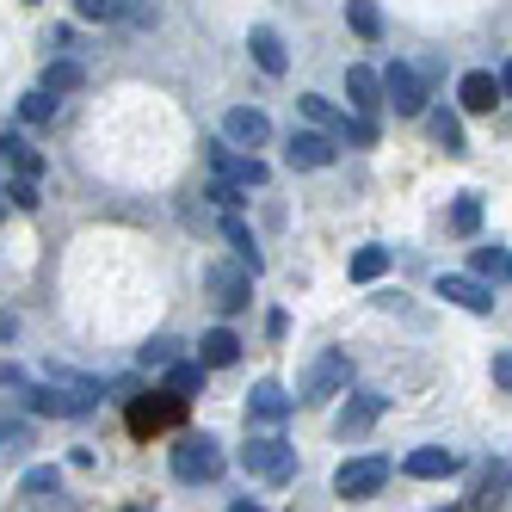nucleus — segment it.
I'll return each instance as SVG.
<instances>
[{"instance_id":"obj_31","label":"nucleus","mask_w":512,"mask_h":512,"mask_svg":"<svg viewBox=\"0 0 512 512\" xmlns=\"http://www.w3.org/2000/svg\"><path fill=\"white\" fill-rule=\"evenodd\" d=\"M19 118H25V124H50V118H56V99H50L44 87L25 93V99H19Z\"/></svg>"},{"instance_id":"obj_39","label":"nucleus","mask_w":512,"mask_h":512,"mask_svg":"<svg viewBox=\"0 0 512 512\" xmlns=\"http://www.w3.org/2000/svg\"><path fill=\"white\" fill-rule=\"evenodd\" d=\"M500 99H512V56L500 62Z\"/></svg>"},{"instance_id":"obj_14","label":"nucleus","mask_w":512,"mask_h":512,"mask_svg":"<svg viewBox=\"0 0 512 512\" xmlns=\"http://www.w3.org/2000/svg\"><path fill=\"white\" fill-rule=\"evenodd\" d=\"M179 414H186V401H179V395H155V401H136V408H130V432H142V438H149V432H167Z\"/></svg>"},{"instance_id":"obj_30","label":"nucleus","mask_w":512,"mask_h":512,"mask_svg":"<svg viewBox=\"0 0 512 512\" xmlns=\"http://www.w3.org/2000/svg\"><path fill=\"white\" fill-rule=\"evenodd\" d=\"M451 229H457V235H475V229H482V198H475V192H463V198L451 204Z\"/></svg>"},{"instance_id":"obj_32","label":"nucleus","mask_w":512,"mask_h":512,"mask_svg":"<svg viewBox=\"0 0 512 512\" xmlns=\"http://www.w3.org/2000/svg\"><path fill=\"white\" fill-rule=\"evenodd\" d=\"M81 19H99V25H118L124 19V0H75Z\"/></svg>"},{"instance_id":"obj_7","label":"nucleus","mask_w":512,"mask_h":512,"mask_svg":"<svg viewBox=\"0 0 512 512\" xmlns=\"http://www.w3.org/2000/svg\"><path fill=\"white\" fill-rule=\"evenodd\" d=\"M334 136L327 130H290V142H284V161L297 167V173H321V167H334Z\"/></svg>"},{"instance_id":"obj_10","label":"nucleus","mask_w":512,"mask_h":512,"mask_svg":"<svg viewBox=\"0 0 512 512\" xmlns=\"http://www.w3.org/2000/svg\"><path fill=\"white\" fill-rule=\"evenodd\" d=\"M266 136H272V118L260 112V105H235V112L223 118V142H235V149H260Z\"/></svg>"},{"instance_id":"obj_18","label":"nucleus","mask_w":512,"mask_h":512,"mask_svg":"<svg viewBox=\"0 0 512 512\" xmlns=\"http://www.w3.org/2000/svg\"><path fill=\"white\" fill-rule=\"evenodd\" d=\"M247 50H253V62H260L266 75H284V68H290V50H284V38H278L272 25H253L247 31Z\"/></svg>"},{"instance_id":"obj_5","label":"nucleus","mask_w":512,"mask_h":512,"mask_svg":"<svg viewBox=\"0 0 512 512\" xmlns=\"http://www.w3.org/2000/svg\"><path fill=\"white\" fill-rule=\"evenodd\" d=\"M383 105H395V118H420L426 112V81L414 62H389L383 68Z\"/></svg>"},{"instance_id":"obj_21","label":"nucleus","mask_w":512,"mask_h":512,"mask_svg":"<svg viewBox=\"0 0 512 512\" xmlns=\"http://www.w3.org/2000/svg\"><path fill=\"white\" fill-rule=\"evenodd\" d=\"M420 118H426L432 142H438L445 155H463V149H469V142H463V124H457V112H445V105H438V112H420Z\"/></svg>"},{"instance_id":"obj_1","label":"nucleus","mask_w":512,"mask_h":512,"mask_svg":"<svg viewBox=\"0 0 512 512\" xmlns=\"http://www.w3.org/2000/svg\"><path fill=\"white\" fill-rule=\"evenodd\" d=\"M99 401V383H87V377H68V371H50L38 389H31V408L38 414H56V420H75V414H87Z\"/></svg>"},{"instance_id":"obj_33","label":"nucleus","mask_w":512,"mask_h":512,"mask_svg":"<svg viewBox=\"0 0 512 512\" xmlns=\"http://www.w3.org/2000/svg\"><path fill=\"white\" fill-rule=\"evenodd\" d=\"M334 130H340V142H358V149H371V142H377V124L371 118H340Z\"/></svg>"},{"instance_id":"obj_34","label":"nucleus","mask_w":512,"mask_h":512,"mask_svg":"<svg viewBox=\"0 0 512 512\" xmlns=\"http://www.w3.org/2000/svg\"><path fill=\"white\" fill-rule=\"evenodd\" d=\"M31 438V426L25 420H13V414H0V451H13V445H25Z\"/></svg>"},{"instance_id":"obj_24","label":"nucleus","mask_w":512,"mask_h":512,"mask_svg":"<svg viewBox=\"0 0 512 512\" xmlns=\"http://www.w3.org/2000/svg\"><path fill=\"white\" fill-rule=\"evenodd\" d=\"M475 278H482V284H506L512 278V253L506 247H475Z\"/></svg>"},{"instance_id":"obj_28","label":"nucleus","mask_w":512,"mask_h":512,"mask_svg":"<svg viewBox=\"0 0 512 512\" xmlns=\"http://www.w3.org/2000/svg\"><path fill=\"white\" fill-rule=\"evenodd\" d=\"M389 272V247H358L352 253V278L358 284H371V278H383Z\"/></svg>"},{"instance_id":"obj_41","label":"nucleus","mask_w":512,"mask_h":512,"mask_svg":"<svg viewBox=\"0 0 512 512\" xmlns=\"http://www.w3.org/2000/svg\"><path fill=\"white\" fill-rule=\"evenodd\" d=\"M130 512H149V506H130Z\"/></svg>"},{"instance_id":"obj_22","label":"nucleus","mask_w":512,"mask_h":512,"mask_svg":"<svg viewBox=\"0 0 512 512\" xmlns=\"http://www.w3.org/2000/svg\"><path fill=\"white\" fill-rule=\"evenodd\" d=\"M223 235H229V247H235V260H241L247 272H260V266H266V260H260V247H253V235H247V223H241L235 210L223 216Z\"/></svg>"},{"instance_id":"obj_27","label":"nucleus","mask_w":512,"mask_h":512,"mask_svg":"<svg viewBox=\"0 0 512 512\" xmlns=\"http://www.w3.org/2000/svg\"><path fill=\"white\" fill-rule=\"evenodd\" d=\"M346 19H352V31H358L364 44H377V38H383V13L371 7V0H346Z\"/></svg>"},{"instance_id":"obj_12","label":"nucleus","mask_w":512,"mask_h":512,"mask_svg":"<svg viewBox=\"0 0 512 512\" xmlns=\"http://www.w3.org/2000/svg\"><path fill=\"white\" fill-rule=\"evenodd\" d=\"M290 408H297V401L284 395V383H253L247 389V420H260V426H278V420H290Z\"/></svg>"},{"instance_id":"obj_38","label":"nucleus","mask_w":512,"mask_h":512,"mask_svg":"<svg viewBox=\"0 0 512 512\" xmlns=\"http://www.w3.org/2000/svg\"><path fill=\"white\" fill-rule=\"evenodd\" d=\"M494 383L512 389V352H494Z\"/></svg>"},{"instance_id":"obj_11","label":"nucleus","mask_w":512,"mask_h":512,"mask_svg":"<svg viewBox=\"0 0 512 512\" xmlns=\"http://www.w3.org/2000/svg\"><path fill=\"white\" fill-rule=\"evenodd\" d=\"M346 105L358 118H377V105H383V75L377 68H364V62L346 68Z\"/></svg>"},{"instance_id":"obj_6","label":"nucleus","mask_w":512,"mask_h":512,"mask_svg":"<svg viewBox=\"0 0 512 512\" xmlns=\"http://www.w3.org/2000/svg\"><path fill=\"white\" fill-rule=\"evenodd\" d=\"M383 482H389V457H346L334 469V494H346V500H371V494H383Z\"/></svg>"},{"instance_id":"obj_36","label":"nucleus","mask_w":512,"mask_h":512,"mask_svg":"<svg viewBox=\"0 0 512 512\" xmlns=\"http://www.w3.org/2000/svg\"><path fill=\"white\" fill-rule=\"evenodd\" d=\"M7 198H13L19 210H31V204H38V179H13V186H7Z\"/></svg>"},{"instance_id":"obj_17","label":"nucleus","mask_w":512,"mask_h":512,"mask_svg":"<svg viewBox=\"0 0 512 512\" xmlns=\"http://www.w3.org/2000/svg\"><path fill=\"white\" fill-rule=\"evenodd\" d=\"M457 99H463V112H494V105H500V75L469 68V75L457 81Z\"/></svg>"},{"instance_id":"obj_20","label":"nucleus","mask_w":512,"mask_h":512,"mask_svg":"<svg viewBox=\"0 0 512 512\" xmlns=\"http://www.w3.org/2000/svg\"><path fill=\"white\" fill-rule=\"evenodd\" d=\"M241 358V340L229 334V327H210V334L198 340V364L204 371H223V364H235Z\"/></svg>"},{"instance_id":"obj_2","label":"nucleus","mask_w":512,"mask_h":512,"mask_svg":"<svg viewBox=\"0 0 512 512\" xmlns=\"http://www.w3.org/2000/svg\"><path fill=\"white\" fill-rule=\"evenodd\" d=\"M241 469L260 475V482H290V475H297V445H284L278 432H260V438L241 445Z\"/></svg>"},{"instance_id":"obj_9","label":"nucleus","mask_w":512,"mask_h":512,"mask_svg":"<svg viewBox=\"0 0 512 512\" xmlns=\"http://www.w3.org/2000/svg\"><path fill=\"white\" fill-rule=\"evenodd\" d=\"M438 297L457 303V309H469V315H488V309H494V284L463 278V272H445V278H438Z\"/></svg>"},{"instance_id":"obj_37","label":"nucleus","mask_w":512,"mask_h":512,"mask_svg":"<svg viewBox=\"0 0 512 512\" xmlns=\"http://www.w3.org/2000/svg\"><path fill=\"white\" fill-rule=\"evenodd\" d=\"M173 358V340H155V346H142V364H167Z\"/></svg>"},{"instance_id":"obj_13","label":"nucleus","mask_w":512,"mask_h":512,"mask_svg":"<svg viewBox=\"0 0 512 512\" xmlns=\"http://www.w3.org/2000/svg\"><path fill=\"white\" fill-rule=\"evenodd\" d=\"M247 284H253L247 266H210V297H216V309H223V315L247 309Z\"/></svg>"},{"instance_id":"obj_25","label":"nucleus","mask_w":512,"mask_h":512,"mask_svg":"<svg viewBox=\"0 0 512 512\" xmlns=\"http://www.w3.org/2000/svg\"><path fill=\"white\" fill-rule=\"evenodd\" d=\"M0 149H7V161H13V173H19V179H38V173H44V155L31 149L25 136H7V142H0Z\"/></svg>"},{"instance_id":"obj_3","label":"nucleus","mask_w":512,"mask_h":512,"mask_svg":"<svg viewBox=\"0 0 512 512\" xmlns=\"http://www.w3.org/2000/svg\"><path fill=\"white\" fill-rule=\"evenodd\" d=\"M173 475L179 482H216V475H223V445H216L210 432H186L173 445Z\"/></svg>"},{"instance_id":"obj_15","label":"nucleus","mask_w":512,"mask_h":512,"mask_svg":"<svg viewBox=\"0 0 512 512\" xmlns=\"http://www.w3.org/2000/svg\"><path fill=\"white\" fill-rule=\"evenodd\" d=\"M383 408H389V395H371V389H364V395H352L346 408H340L334 432H340V438H352V432H364V426H377V420H383Z\"/></svg>"},{"instance_id":"obj_23","label":"nucleus","mask_w":512,"mask_h":512,"mask_svg":"<svg viewBox=\"0 0 512 512\" xmlns=\"http://www.w3.org/2000/svg\"><path fill=\"white\" fill-rule=\"evenodd\" d=\"M81 81H87V68H81V62H50V68H44V81H38V87H44L50 99H62V93H75Z\"/></svg>"},{"instance_id":"obj_4","label":"nucleus","mask_w":512,"mask_h":512,"mask_svg":"<svg viewBox=\"0 0 512 512\" xmlns=\"http://www.w3.org/2000/svg\"><path fill=\"white\" fill-rule=\"evenodd\" d=\"M346 383H352L346 352H315L309 371H303V383H297V395L303 401H334V395H346Z\"/></svg>"},{"instance_id":"obj_35","label":"nucleus","mask_w":512,"mask_h":512,"mask_svg":"<svg viewBox=\"0 0 512 512\" xmlns=\"http://www.w3.org/2000/svg\"><path fill=\"white\" fill-rule=\"evenodd\" d=\"M56 482H62L56 469H31V475H25V494H56Z\"/></svg>"},{"instance_id":"obj_26","label":"nucleus","mask_w":512,"mask_h":512,"mask_svg":"<svg viewBox=\"0 0 512 512\" xmlns=\"http://www.w3.org/2000/svg\"><path fill=\"white\" fill-rule=\"evenodd\" d=\"M198 389H204V364H198V358H186V364H173V371H167V395L192 401Z\"/></svg>"},{"instance_id":"obj_16","label":"nucleus","mask_w":512,"mask_h":512,"mask_svg":"<svg viewBox=\"0 0 512 512\" xmlns=\"http://www.w3.org/2000/svg\"><path fill=\"white\" fill-rule=\"evenodd\" d=\"M414 475V482H445V475H457V451H445V445H420V451H408V463H401Z\"/></svg>"},{"instance_id":"obj_40","label":"nucleus","mask_w":512,"mask_h":512,"mask_svg":"<svg viewBox=\"0 0 512 512\" xmlns=\"http://www.w3.org/2000/svg\"><path fill=\"white\" fill-rule=\"evenodd\" d=\"M229 512H266V506H253V500H235V506H229Z\"/></svg>"},{"instance_id":"obj_29","label":"nucleus","mask_w":512,"mask_h":512,"mask_svg":"<svg viewBox=\"0 0 512 512\" xmlns=\"http://www.w3.org/2000/svg\"><path fill=\"white\" fill-rule=\"evenodd\" d=\"M297 105H303V118H309L315 130H334V124H340V112H334V99H327V93H303Z\"/></svg>"},{"instance_id":"obj_8","label":"nucleus","mask_w":512,"mask_h":512,"mask_svg":"<svg viewBox=\"0 0 512 512\" xmlns=\"http://www.w3.org/2000/svg\"><path fill=\"white\" fill-rule=\"evenodd\" d=\"M210 167L216 179H229V186H266V161H253V155H235V142H210Z\"/></svg>"},{"instance_id":"obj_19","label":"nucleus","mask_w":512,"mask_h":512,"mask_svg":"<svg viewBox=\"0 0 512 512\" xmlns=\"http://www.w3.org/2000/svg\"><path fill=\"white\" fill-rule=\"evenodd\" d=\"M506 494H512V463H488V475H482V488H475L469 512H500Z\"/></svg>"}]
</instances>
